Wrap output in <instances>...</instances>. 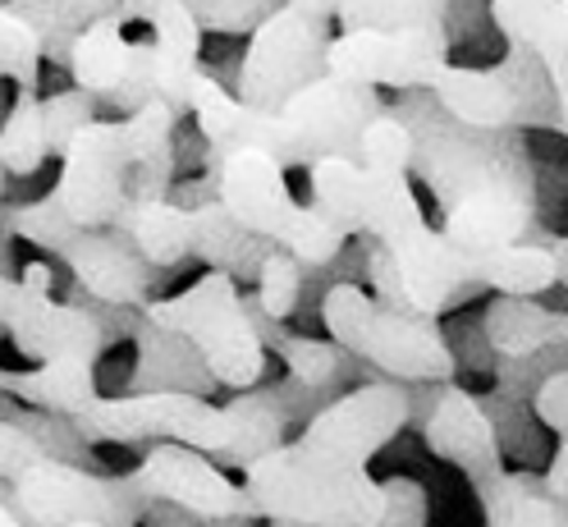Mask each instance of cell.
Here are the masks:
<instances>
[{"mask_svg":"<svg viewBox=\"0 0 568 527\" xmlns=\"http://www.w3.org/2000/svg\"><path fill=\"white\" fill-rule=\"evenodd\" d=\"M413 165L436 189L445 206V239L464 253L505 249L523 239L537 216V184L514 143H500L486 129H432L413 133Z\"/></svg>","mask_w":568,"mask_h":527,"instance_id":"1","label":"cell"},{"mask_svg":"<svg viewBox=\"0 0 568 527\" xmlns=\"http://www.w3.org/2000/svg\"><path fill=\"white\" fill-rule=\"evenodd\" d=\"M69 427L79 440H115V445H138V440H180L197 454H216L225 464H247L262 449L284 440V404L280 395H262L257 385L243 391L234 404H206L202 395L184 391H142L124 399H97L79 417H69Z\"/></svg>","mask_w":568,"mask_h":527,"instance_id":"2","label":"cell"},{"mask_svg":"<svg viewBox=\"0 0 568 527\" xmlns=\"http://www.w3.org/2000/svg\"><path fill=\"white\" fill-rule=\"evenodd\" d=\"M243 496L257 518L290 527H381L385 490L367 464L298 440H280L243 464Z\"/></svg>","mask_w":568,"mask_h":527,"instance_id":"3","label":"cell"},{"mask_svg":"<svg viewBox=\"0 0 568 527\" xmlns=\"http://www.w3.org/2000/svg\"><path fill=\"white\" fill-rule=\"evenodd\" d=\"M6 335L32 358V367L14 372L10 395L51 417H79L101 399L97 358L105 348V331L79 303H60L51 290H28L19 280L14 303L0 316Z\"/></svg>","mask_w":568,"mask_h":527,"instance_id":"4","label":"cell"},{"mask_svg":"<svg viewBox=\"0 0 568 527\" xmlns=\"http://www.w3.org/2000/svg\"><path fill=\"white\" fill-rule=\"evenodd\" d=\"M142 316L165 331L180 335L211 381L230 385V391H253L266 376V339L253 307L243 303L239 280L225 271H206L189 290L170 298H148Z\"/></svg>","mask_w":568,"mask_h":527,"instance_id":"5","label":"cell"},{"mask_svg":"<svg viewBox=\"0 0 568 527\" xmlns=\"http://www.w3.org/2000/svg\"><path fill=\"white\" fill-rule=\"evenodd\" d=\"M322 322L348 358L376 363L385 376L408 385L454 381V348L436 316L399 312L358 285H331L322 298Z\"/></svg>","mask_w":568,"mask_h":527,"instance_id":"6","label":"cell"},{"mask_svg":"<svg viewBox=\"0 0 568 527\" xmlns=\"http://www.w3.org/2000/svg\"><path fill=\"white\" fill-rule=\"evenodd\" d=\"M271 152L262 148H234L216 156V202L230 216L275 249H284L298 266H326L339 257L344 239L316 221V211L290 193V180Z\"/></svg>","mask_w":568,"mask_h":527,"instance_id":"7","label":"cell"},{"mask_svg":"<svg viewBox=\"0 0 568 527\" xmlns=\"http://www.w3.org/2000/svg\"><path fill=\"white\" fill-rule=\"evenodd\" d=\"M367 271L381 303L399 312H417V316H440L458 298L481 290L477 253L454 249L440 230L426 225L422 211L376 234V253Z\"/></svg>","mask_w":568,"mask_h":527,"instance_id":"8","label":"cell"},{"mask_svg":"<svg viewBox=\"0 0 568 527\" xmlns=\"http://www.w3.org/2000/svg\"><path fill=\"white\" fill-rule=\"evenodd\" d=\"M10 509L23 527H64V523H105V527H133L152 500L138 490L133 477H105L88 473L60 454H38L28 468L10 482Z\"/></svg>","mask_w":568,"mask_h":527,"instance_id":"9","label":"cell"},{"mask_svg":"<svg viewBox=\"0 0 568 527\" xmlns=\"http://www.w3.org/2000/svg\"><path fill=\"white\" fill-rule=\"evenodd\" d=\"M537 60H531L527 47H509V55L495 69H454L445 64V74L426 88L432 92V105L445 111V120L464 124V129H486L500 133L527 120H555L550 105L564 115V101L555 92L541 88L537 79ZM564 129V120H555Z\"/></svg>","mask_w":568,"mask_h":527,"instance_id":"10","label":"cell"},{"mask_svg":"<svg viewBox=\"0 0 568 527\" xmlns=\"http://www.w3.org/2000/svg\"><path fill=\"white\" fill-rule=\"evenodd\" d=\"M138 180V152L124 120H88L60 152V180L51 189L55 206L79 230L115 225L124 197Z\"/></svg>","mask_w":568,"mask_h":527,"instance_id":"11","label":"cell"},{"mask_svg":"<svg viewBox=\"0 0 568 527\" xmlns=\"http://www.w3.org/2000/svg\"><path fill=\"white\" fill-rule=\"evenodd\" d=\"M247 38L243 64H239V101L257 105V111H280L303 83L326 74V42H331V19L303 14L294 6H280L262 14Z\"/></svg>","mask_w":568,"mask_h":527,"instance_id":"12","label":"cell"},{"mask_svg":"<svg viewBox=\"0 0 568 527\" xmlns=\"http://www.w3.org/2000/svg\"><path fill=\"white\" fill-rule=\"evenodd\" d=\"M449 64V38L440 28H389V32H331L326 74L353 79L367 88L426 92Z\"/></svg>","mask_w":568,"mask_h":527,"instance_id":"13","label":"cell"},{"mask_svg":"<svg viewBox=\"0 0 568 527\" xmlns=\"http://www.w3.org/2000/svg\"><path fill=\"white\" fill-rule=\"evenodd\" d=\"M275 115L284 120V129L294 138L298 165H307L312 156H353L358 133L381 115V97L367 83L316 74L312 83H303L284 101Z\"/></svg>","mask_w":568,"mask_h":527,"instance_id":"14","label":"cell"},{"mask_svg":"<svg viewBox=\"0 0 568 527\" xmlns=\"http://www.w3.org/2000/svg\"><path fill=\"white\" fill-rule=\"evenodd\" d=\"M138 482V490L152 505H174L202 523H234V518H257L253 500L243 496V486L230 482L206 454L180 445V440H161L148 449V459L138 464V473H129Z\"/></svg>","mask_w":568,"mask_h":527,"instance_id":"15","label":"cell"},{"mask_svg":"<svg viewBox=\"0 0 568 527\" xmlns=\"http://www.w3.org/2000/svg\"><path fill=\"white\" fill-rule=\"evenodd\" d=\"M413 417V395L408 385L395 381H372L348 391L344 399L316 408L312 422L303 427L307 445H322L339 459L372 464V454H381L389 440L404 432V422Z\"/></svg>","mask_w":568,"mask_h":527,"instance_id":"16","label":"cell"},{"mask_svg":"<svg viewBox=\"0 0 568 527\" xmlns=\"http://www.w3.org/2000/svg\"><path fill=\"white\" fill-rule=\"evenodd\" d=\"M124 23H148L152 38L142 42V83L148 97L184 111L189 83L197 79L202 23L193 19L189 0H120Z\"/></svg>","mask_w":568,"mask_h":527,"instance_id":"17","label":"cell"},{"mask_svg":"<svg viewBox=\"0 0 568 527\" xmlns=\"http://www.w3.org/2000/svg\"><path fill=\"white\" fill-rule=\"evenodd\" d=\"M64 64H69V74H74L79 92H88L97 101H120L129 111L148 101L142 42L129 38L120 14H101L83 32H74V42L64 47Z\"/></svg>","mask_w":568,"mask_h":527,"instance_id":"18","label":"cell"},{"mask_svg":"<svg viewBox=\"0 0 568 527\" xmlns=\"http://www.w3.org/2000/svg\"><path fill=\"white\" fill-rule=\"evenodd\" d=\"M184 111L197 120L202 138L211 148L221 152H234V148H262L271 152L284 170L298 165V152H294V138L284 129V120L275 111H257V105H243L234 92H225L211 74H202L189 83V97H184Z\"/></svg>","mask_w":568,"mask_h":527,"instance_id":"19","label":"cell"},{"mask_svg":"<svg viewBox=\"0 0 568 527\" xmlns=\"http://www.w3.org/2000/svg\"><path fill=\"white\" fill-rule=\"evenodd\" d=\"M422 440L432 454H440V459L464 468L473 482H486V477H495L505 468L495 422L486 417V408L468 391H458L454 381L436 385L432 413H426V422H422Z\"/></svg>","mask_w":568,"mask_h":527,"instance_id":"20","label":"cell"},{"mask_svg":"<svg viewBox=\"0 0 568 527\" xmlns=\"http://www.w3.org/2000/svg\"><path fill=\"white\" fill-rule=\"evenodd\" d=\"M60 257L69 262L74 280L101 303H115V307H142L152 294V266L133 253V243L115 230V225H101V230H74V239L60 249Z\"/></svg>","mask_w":568,"mask_h":527,"instance_id":"21","label":"cell"},{"mask_svg":"<svg viewBox=\"0 0 568 527\" xmlns=\"http://www.w3.org/2000/svg\"><path fill=\"white\" fill-rule=\"evenodd\" d=\"M115 230L133 243V253L148 266H174V262L193 257V211L170 202L165 193L124 197Z\"/></svg>","mask_w":568,"mask_h":527,"instance_id":"22","label":"cell"},{"mask_svg":"<svg viewBox=\"0 0 568 527\" xmlns=\"http://www.w3.org/2000/svg\"><path fill=\"white\" fill-rule=\"evenodd\" d=\"M481 496V518L486 527H568L564 523V500L527 477V473H495L486 482H473Z\"/></svg>","mask_w":568,"mask_h":527,"instance_id":"23","label":"cell"},{"mask_svg":"<svg viewBox=\"0 0 568 527\" xmlns=\"http://www.w3.org/2000/svg\"><path fill=\"white\" fill-rule=\"evenodd\" d=\"M303 170L316 221L331 225L339 239L363 234V165L353 156H312Z\"/></svg>","mask_w":568,"mask_h":527,"instance_id":"24","label":"cell"},{"mask_svg":"<svg viewBox=\"0 0 568 527\" xmlns=\"http://www.w3.org/2000/svg\"><path fill=\"white\" fill-rule=\"evenodd\" d=\"M477 280L481 290H495V294H518V298H531L550 290L555 280H564V253L555 249H537V243H505V249H486L477 253Z\"/></svg>","mask_w":568,"mask_h":527,"instance_id":"25","label":"cell"},{"mask_svg":"<svg viewBox=\"0 0 568 527\" xmlns=\"http://www.w3.org/2000/svg\"><path fill=\"white\" fill-rule=\"evenodd\" d=\"M6 6L32 23L42 38V55H64L74 32H83L92 19L120 14V0H6Z\"/></svg>","mask_w":568,"mask_h":527,"instance_id":"26","label":"cell"},{"mask_svg":"<svg viewBox=\"0 0 568 527\" xmlns=\"http://www.w3.org/2000/svg\"><path fill=\"white\" fill-rule=\"evenodd\" d=\"M486 335H490V344L500 348V354H537V348H546V344H555L559 335H564V322L559 316H550V312H541V307H531V303H523L518 294H500V303L490 307V316H486Z\"/></svg>","mask_w":568,"mask_h":527,"instance_id":"27","label":"cell"},{"mask_svg":"<svg viewBox=\"0 0 568 527\" xmlns=\"http://www.w3.org/2000/svg\"><path fill=\"white\" fill-rule=\"evenodd\" d=\"M47 133H42V97L19 88L14 111L0 124V165L6 174H32L47 161Z\"/></svg>","mask_w":568,"mask_h":527,"instance_id":"28","label":"cell"},{"mask_svg":"<svg viewBox=\"0 0 568 527\" xmlns=\"http://www.w3.org/2000/svg\"><path fill=\"white\" fill-rule=\"evenodd\" d=\"M280 363L290 367V381L298 391H326V385L348 367V354L335 339H307V335H284L275 331Z\"/></svg>","mask_w":568,"mask_h":527,"instance_id":"29","label":"cell"},{"mask_svg":"<svg viewBox=\"0 0 568 527\" xmlns=\"http://www.w3.org/2000/svg\"><path fill=\"white\" fill-rule=\"evenodd\" d=\"M42 38L28 19H19L10 6H0V79H10L28 92H38L42 79Z\"/></svg>","mask_w":568,"mask_h":527,"instance_id":"30","label":"cell"},{"mask_svg":"<svg viewBox=\"0 0 568 527\" xmlns=\"http://www.w3.org/2000/svg\"><path fill=\"white\" fill-rule=\"evenodd\" d=\"M353 161L363 170H385V174H408L413 165V129L395 115H376L363 133H358V148H353Z\"/></svg>","mask_w":568,"mask_h":527,"instance_id":"31","label":"cell"},{"mask_svg":"<svg viewBox=\"0 0 568 527\" xmlns=\"http://www.w3.org/2000/svg\"><path fill=\"white\" fill-rule=\"evenodd\" d=\"M564 14H568V0H490V19L505 32V42L527 51Z\"/></svg>","mask_w":568,"mask_h":527,"instance_id":"32","label":"cell"},{"mask_svg":"<svg viewBox=\"0 0 568 527\" xmlns=\"http://www.w3.org/2000/svg\"><path fill=\"white\" fill-rule=\"evenodd\" d=\"M253 294H257V312L266 322H284L294 307H298V262L290 253H266L257 262V275H253Z\"/></svg>","mask_w":568,"mask_h":527,"instance_id":"33","label":"cell"},{"mask_svg":"<svg viewBox=\"0 0 568 527\" xmlns=\"http://www.w3.org/2000/svg\"><path fill=\"white\" fill-rule=\"evenodd\" d=\"M10 225H14V234H19V239H28V243H38V249H42V253H60V249H64V243H69V239H74V230H79V225H74V221H69V216H64V211L55 206V197H51V193H47L42 202H28V206H19Z\"/></svg>","mask_w":568,"mask_h":527,"instance_id":"34","label":"cell"},{"mask_svg":"<svg viewBox=\"0 0 568 527\" xmlns=\"http://www.w3.org/2000/svg\"><path fill=\"white\" fill-rule=\"evenodd\" d=\"M88 120H97V97L88 92H55L42 101V133H47V152L60 156L64 143L74 138V129H83Z\"/></svg>","mask_w":568,"mask_h":527,"instance_id":"35","label":"cell"},{"mask_svg":"<svg viewBox=\"0 0 568 527\" xmlns=\"http://www.w3.org/2000/svg\"><path fill=\"white\" fill-rule=\"evenodd\" d=\"M331 23H339V32H389L408 28V6L404 0H339Z\"/></svg>","mask_w":568,"mask_h":527,"instance_id":"36","label":"cell"},{"mask_svg":"<svg viewBox=\"0 0 568 527\" xmlns=\"http://www.w3.org/2000/svg\"><path fill=\"white\" fill-rule=\"evenodd\" d=\"M280 0H189L193 19L202 23V32H247L262 14H271Z\"/></svg>","mask_w":568,"mask_h":527,"instance_id":"37","label":"cell"},{"mask_svg":"<svg viewBox=\"0 0 568 527\" xmlns=\"http://www.w3.org/2000/svg\"><path fill=\"white\" fill-rule=\"evenodd\" d=\"M385 514L381 527H426V490L413 477H385Z\"/></svg>","mask_w":568,"mask_h":527,"instance_id":"38","label":"cell"},{"mask_svg":"<svg viewBox=\"0 0 568 527\" xmlns=\"http://www.w3.org/2000/svg\"><path fill=\"white\" fill-rule=\"evenodd\" d=\"M38 454H47L38 445V436H32L23 422H6L0 417V482H10L19 468H28Z\"/></svg>","mask_w":568,"mask_h":527,"instance_id":"39","label":"cell"},{"mask_svg":"<svg viewBox=\"0 0 568 527\" xmlns=\"http://www.w3.org/2000/svg\"><path fill=\"white\" fill-rule=\"evenodd\" d=\"M537 417H541V427L559 436H568V372L555 367L546 381H541V391H537Z\"/></svg>","mask_w":568,"mask_h":527,"instance_id":"40","label":"cell"},{"mask_svg":"<svg viewBox=\"0 0 568 527\" xmlns=\"http://www.w3.org/2000/svg\"><path fill=\"white\" fill-rule=\"evenodd\" d=\"M404 6H408V23L440 28V23H445V10H449V0H404Z\"/></svg>","mask_w":568,"mask_h":527,"instance_id":"41","label":"cell"},{"mask_svg":"<svg viewBox=\"0 0 568 527\" xmlns=\"http://www.w3.org/2000/svg\"><path fill=\"white\" fill-rule=\"evenodd\" d=\"M284 6H294V10H303V14H316V19H331L339 0H284Z\"/></svg>","mask_w":568,"mask_h":527,"instance_id":"42","label":"cell"},{"mask_svg":"<svg viewBox=\"0 0 568 527\" xmlns=\"http://www.w3.org/2000/svg\"><path fill=\"white\" fill-rule=\"evenodd\" d=\"M0 527H23V523L14 518V509H10V500H6V496H0Z\"/></svg>","mask_w":568,"mask_h":527,"instance_id":"43","label":"cell"},{"mask_svg":"<svg viewBox=\"0 0 568 527\" xmlns=\"http://www.w3.org/2000/svg\"><path fill=\"white\" fill-rule=\"evenodd\" d=\"M10 381H14V372H6V367H0V391H6V395H10Z\"/></svg>","mask_w":568,"mask_h":527,"instance_id":"44","label":"cell"},{"mask_svg":"<svg viewBox=\"0 0 568 527\" xmlns=\"http://www.w3.org/2000/svg\"><path fill=\"white\" fill-rule=\"evenodd\" d=\"M0 193H6V165H0Z\"/></svg>","mask_w":568,"mask_h":527,"instance_id":"45","label":"cell"},{"mask_svg":"<svg viewBox=\"0 0 568 527\" xmlns=\"http://www.w3.org/2000/svg\"><path fill=\"white\" fill-rule=\"evenodd\" d=\"M133 527H138V523H133Z\"/></svg>","mask_w":568,"mask_h":527,"instance_id":"46","label":"cell"}]
</instances>
